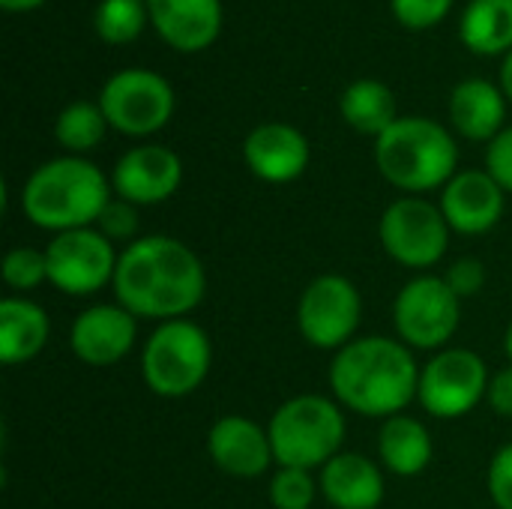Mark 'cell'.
<instances>
[{
	"instance_id": "25",
	"label": "cell",
	"mask_w": 512,
	"mask_h": 509,
	"mask_svg": "<svg viewBox=\"0 0 512 509\" xmlns=\"http://www.w3.org/2000/svg\"><path fill=\"white\" fill-rule=\"evenodd\" d=\"M105 132H108V120L99 102H87V99L69 102L54 120V138L69 156H81L93 150L96 144H102Z\"/></svg>"
},
{
	"instance_id": "13",
	"label": "cell",
	"mask_w": 512,
	"mask_h": 509,
	"mask_svg": "<svg viewBox=\"0 0 512 509\" xmlns=\"http://www.w3.org/2000/svg\"><path fill=\"white\" fill-rule=\"evenodd\" d=\"M183 183V162L165 144H141L126 150L114 171L111 189L117 198L135 207H153L168 201Z\"/></svg>"
},
{
	"instance_id": "32",
	"label": "cell",
	"mask_w": 512,
	"mask_h": 509,
	"mask_svg": "<svg viewBox=\"0 0 512 509\" xmlns=\"http://www.w3.org/2000/svg\"><path fill=\"white\" fill-rule=\"evenodd\" d=\"M444 279L456 291V297L465 300V297H474V294L483 291V285H486V267H483L480 258H459L453 267H447Z\"/></svg>"
},
{
	"instance_id": "31",
	"label": "cell",
	"mask_w": 512,
	"mask_h": 509,
	"mask_svg": "<svg viewBox=\"0 0 512 509\" xmlns=\"http://www.w3.org/2000/svg\"><path fill=\"white\" fill-rule=\"evenodd\" d=\"M486 486H489V498H492L495 507L512 509V444H504L492 456Z\"/></svg>"
},
{
	"instance_id": "10",
	"label": "cell",
	"mask_w": 512,
	"mask_h": 509,
	"mask_svg": "<svg viewBox=\"0 0 512 509\" xmlns=\"http://www.w3.org/2000/svg\"><path fill=\"white\" fill-rule=\"evenodd\" d=\"M99 108L111 129L144 138L171 120L174 87L153 69H120L102 84Z\"/></svg>"
},
{
	"instance_id": "27",
	"label": "cell",
	"mask_w": 512,
	"mask_h": 509,
	"mask_svg": "<svg viewBox=\"0 0 512 509\" xmlns=\"http://www.w3.org/2000/svg\"><path fill=\"white\" fill-rule=\"evenodd\" d=\"M321 486L306 468H279L270 477V504L273 509H312Z\"/></svg>"
},
{
	"instance_id": "12",
	"label": "cell",
	"mask_w": 512,
	"mask_h": 509,
	"mask_svg": "<svg viewBox=\"0 0 512 509\" xmlns=\"http://www.w3.org/2000/svg\"><path fill=\"white\" fill-rule=\"evenodd\" d=\"M117 258L114 243L99 234V228L54 234L45 246L48 282L69 297H90L114 282Z\"/></svg>"
},
{
	"instance_id": "23",
	"label": "cell",
	"mask_w": 512,
	"mask_h": 509,
	"mask_svg": "<svg viewBox=\"0 0 512 509\" xmlns=\"http://www.w3.org/2000/svg\"><path fill=\"white\" fill-rule=\"evenodd\" d=\"M339 111L345 117V123L360 132V135H384L396 120V96L393 90L378 81V78H357L345 87L342 99H339Z\"/></svg>"
},
{
	"instance_id": "2",
	"label": "cell",
	"mask_w": 512,
	"mask_h": 509,
	"mask_svg": "<svg viewBox=\"0 0 512 509\" xmlns=\"http://www.w3.org/2000/svg\"><path fill=\"white\" fill-rule=\"evenodd\" d=\"M327 378L342 408L387 420L417 399L420 366L402 339L363 336L336 351Z\"/></svg>"
},
{
	"instance_id": "15",
	"label": "cell",
	"mask_w": 512,
	"mask_h": 509,
	"mask_svg": "<svg viewBox=\"0 0 512 509\" xmlns=\"http://www.w3.org/2000/svg\"><path fill=\"white\" fill-rule=\"evenodd\" d=\"M441 213L456 234L480 237L489 234L507 210V192L501 183L480 168L456 171V177L441 192Z\"/></svg>"
},
{
	"instance_id": "29",
	"label": "cell",
	"mask_w": 512,
	"mask_h": 509,
	"mask_svg": "<svg viewBox=\"0 0 512 509\" xmlns=\"http://www.w3.org/2000/svg\"><path fill=\"white\" fill-rule=\"evenodd\" d=\"M93 228H99V234H105L111 243H126L129 246V243L138 240L135 237L138 234V207L123 201V198H111Z\"/></svg>"
},
{
	"instance_id": "19",
	"label": "cell",
	"mask_w": 512,
	"mask_h": 509,
	"mask_svg": "<svg viewBox=\"0 0 512 509\" xmlns=\"http://www.w3.org/2000/svg\"><path fill=\"white\" fill-rule=\"evenodd\" d=\"M318 486L333 509H378L387 495L381 465L360 453L333 456L321 468Z\"/></svg>"
},
{
	"instance_id": "11",
	"label": "cell",
	"mask_w": 512,
	"mask_h": 509,
	"mask_svg": "<svg viewBox=\"0 0 512 509\" xmlns=\"http://www.w3.org/2000/svg\"><path fill=\"white\" fill-rule=\"evenodd\" d=\"M363 321V300L351 279L324 273L312 279L297 303L300 336L318 351H342L357 339Z\"/></svg>"
},
{
	"instance_id": "36",
	"label": "cell",
	"mask_w": 512,
	"mask_h": 509,
	"mask_svg": "<svg viewBox=\"0 0 512 509\" xmlns=\"http://www.w3.org/2000/svg\"><path fill=\"white\" fill-rule=\"evenodd\" d=\"M45 0H0V6L6 9V12H27V9H36V6H42Z\"/></svg>"
},
{
	"instance_id": "16",
	"label": "cell",
	"mask_w": 512,
	"mask_h": 509,
	"mask_svg": "<svg viewBox=\"0 0 512 509\" xmlns=\"http://www.w3.org/2000/svg\"><path fill=\"white\" fill-rule=\"evenodd\" d=\"M207 456L210 462L237 480H255L270 471L276 462L270 432L249 417H222L207 432Z\"/></svg>"
},
{
	"instance_id": "26",
	"label": "cell",
	"mask_w": 512,
	"mask_h": 509,
	"mask_svg": "<svg viewBox=\"0 0 512 509\" xmlns=\"http://www.w3.org/2000/svg\"><path fill=\"white\" fill-rule=\"evenodd\" d=\"M147 21V0H102L93 12V27L108 45H126L138 39Z\"/></svg>"
},
{
	"instance_id": "7",
	"label": "cell",
	"mask_w": 512,
	"mask_h": 509,
	"mask_svg": "<svg viewBox=\"0 0 512 509\" xmlns=\"http://www.w3.org/2000/svg\"><path fill=\"white\" fill-rule=\"evenodd\" d=\"M462 321V300L444 276H414L393 300L396 336L417 351H444Z\"/></svg>"
},
{
	"instance_id": "33",
	"label": "cell",
	"mask_w": 512,
	"mask_h": 509,
	"mask_svg": "<svg viewBox=\"0 0 512 509\" xmlns=\"http://www.w3.org/2000/svg\"><path fill=\"white\" fill-rule=\"evenodd\" d=\"M486 171L501 183V189L512 195V126H507L486 150Z\"/></svg>"
},
{
	"instance_id": "1",
	"label": "cell",
	"mask_w": 512,
	"mask_h": 509,
	"mask_svg": "<svg viewBox=\"0 0 512 509\" xmlns=\"http://www.w3.org/2000/svg\"><path fill=\"white\" fill-rule=\"evenodd\" d=\"M111 291L135 318L162 324L189 315L204 300L207 273L183 240L147 234L120 252Z\"/></svg>"
},
{
	"instance_id": "5",
	"label": "cell",
	"mask_w": 512,
	"mask_h": 509,
	"mask_svg": "<svg viewBox=\"0 0 512 509\" xmlns=\"http://www.w3.org/2000/svg\"><path fill=\"white\" fill-rule=\"evenodd\" d=\"M270 444L279 468H324L345 444V414L336 399L306 393L282 402L270 423Z\"/></svg>"
},
{
	"instance_id": "22",
	"label": "cell",
	"mask_w": 512,
	"mask_h": 509,
	"mask_svg": "<svg viewBox=\"0 0 512 509\" xmlns=\"http://www.w3.org/2000/svg\"><path fill=\"white\" fill-rule=\"evenodd\" d=\"M432 435L408 414L387 417L378 432V459L396 477H420L432 465Z\"/></svg>"
},
{
	"instance_id": "24",
	"label": "cell",
	"mask_w": 512,
	"mask_h": 509,
	"mask_svg": "<svg viewBox=\"0 0 512 509\" xmlns=\"http://www.w3.org/2000/svg\"><path fill=\"white\" fill-rule=\"evenodd\" d=\"M462 42L483 57L512 51V0H471L459 21Z\"/></svg>"
},
{
	"instance_id": "8",
	"label": "cell",
	"mask_w": 512,
	"mask_h": 509,
	"mask_svg": "<svg viewBox=\"0 0 512 509\" xmlns=\"http://www.w3.org/2000/svg\"><path fill=\"white\" fill-rule=\"evenodd\" d=\"M450 234L453 228L447 225L441 207L417 195L393 201L378 222L384 252L408 270L435 267L450 249Z\"/></svg>"
},
{
	"instance_id": "34",
	"label": "cell",
	"mask_w": 512,
	"mask_h": 509,
	"mask_svg": "<svg viewBox=\"0 0 512 509\" xmlns=\"http://www.w3.org/2000/svg\"><path fill=\"white\" fill-rule=\"evenodd\" d=\"M486 402L498 417H512V366L501 369L498 375H492Z\"/></svg>"
},
{
	"instance_id": "35",
	"label": "cell",
	"mask_w": 512,
	"mask_h": 509,
	"mask_svg": "<svg viewBox=\"0 0 512 509\" xmlns=\"http://www.w3.org/2000/svg\"><path fill=\"white\" fill-rule=\"evenodd\" d=\"M501 90L512 102V51L504 57V66H501Z\"/></svg>"
},
{
	"instance_id": "17",
	"label": "cell",
	"mask_w": 512,
	"mask_h": 509,
	"mask_svg": "<svg viewBox=\"0 0 512 509\" xmlns=\"http://www.w3.org/2000/svg\"><path fill=\"white\" fill-rule=\"evenodd\" d=\"M243 159L249 171L273 186L303 177L312 159L306 135L291 123H261L243 141Z\"/></svg>"
},
{
	"instance_id": "37",
	"label": "cell",
	"mask_w": 512,
	"mask_h": 509,
	"mask_svg": "<svg viewBox=\"0 0 512 509\" xmlns=\"http://www.w3.org/2000/svg\"><path fill=\"white\" fill-rule=\"evenodd\" d=\"M504 351H507V357H510L512 363V321L510 327H507V336H504Z\"/></svg>"
},
{
	"instance_id": "21",
	"label": "cell",
	"mask_w": 512,
	"mask_h": 509,
	"mask_svg": "<svg viewBox=\"0 0 512 509\" xmlns=\"http://www.w3.org/2000/svg\"><path fill=\"white\" fill-rule=\"evenodd\" d=\"M51 336L48 312L27 297L0 300V360L3 366L30 363L42 354Z\"/></svg>"
},
{
	"instance_id": "28",
	"label": "cell",
	"mask_w": 512,
	"mask_h": 509,
	"mask_svg": "<svg viewBox=\"0 0 512 509\" xmlns=\"http://www.w3.org/2000/svg\"><path fill=\"white\" fill-rule=\"evenodd\" d=\"M0 276L6 282V288L12 291H33L48 279V261H45V249H33V246H15L6 252Z\"/></svg>"
},
{
	"instance_id": "6",
	"label": "cell",
	"mask_w": 512,
	"mask_h": 509,
	"mask_svg": "<svg viewBox=\"0 0 512 509\" xmlns=\"http://www.w3.org/2000/svg\"><path fill=\"white\" fill-rule=\"evenodd\" d=\"M213 345L204 327L189 318L162 321L144 342L141 375L162 399L192 396L210 375Z\"/></svg>"
},
{
	"instance_id": "3",
	"label": "cell",
	"mask_w": 512,
	"mask_h": 509,
	"mask_svg": "<svg viewBox=\"0 0 512 509\" xmlns=\"http://www.w3.org/2000/svg\"><path fill=\"white\" fill-rule=\"evenodd\" d=\"M111 180L81 156H57L42 162L21 189L24 216L42 231L93 228L111 201Z\"/></svg>"
},
{
	"instance_id": "18",
	"label": "cell",
	"mask_w": 512,
	"mask_h": 509,
	"mask_svg": "<svg viewBox=\"0 0 512 509\" xmlns=\"http://www.w3.org/2000/svg\"><path fill=\"white\" fill-rule=\"evenodd\" d=\"M150 24L177 51H204L222 33V0H147Z\"/></svg>"
},
{
	"instance_id": "30",
	"label": "cell",
	"mask_w": 512,
	"mask_h": 509,
	"mask_svg": "<svg viewBox=\"0 0 512 509\" xmlns=\"http://www.w3.org/2000/svg\"><path fill=\"white\" fill-rule=\"evenodd\" d=\"M393 15L408 30H426L447 18L453 9V0H390Z\"/></svg>"
},
{
	"instance_id": "9",
	"label": "cell",
	"mask_w": 512,
	"mask_h": 509,
	"mask_svg": "<svg viewBox=\"0 0 512 509\" xmlns=\"http://www.w3.org/2000/svg\"><path fill=\"white\" fill-rule=\"evenodd\" d=\"M489 366L471 348H444L420 369L417 402L435 420L471 414L489 393Z\"/></svg>"
},
{
	"instance_id": "4",
	"label": "cell",
	"mask_w": 512,
	"mask_h": 509,
	"mask_svg": "<svg viewBox=\"0 0 512 509\" xmlns=\"http://www.w3.org/2000/svg\"><path fill=\"white\" fill-rule=\"evenodd\" d=\"M375 165L390 186L420 195L456 177L459 147L447 126L429 117H399L375 138Z\"/></svg>"
},
{
	"instance_id": "20",
	"label": "cell",
	"mask_w": 512,
	"mask_h": 509,
	"mask_svg": "<svg viewBox=\"0 0 512 509\" xmlns=\"http://www.w3.org/2000/svg\"><path fill=\"white\" fill-rule=\"evenodd\" d=\"M504 90L486 78H468L450 93V123L468 141H495L507 126Z\"/></svg>"
},
{
	"instance_id": "14",
	"label": "cell",
	"mask_w": 512,
	"mask_h": 509,
	"mask_svg": "<svg viewBox=\"0 0 512 509\" xmlns=\"http://www.w3.org/2000/svg\"><path fill=\"white\" fill-rule=\"evenodd\" d=\"M138 339V318L120 303H96L84 309L69 330L72 354L93 369L120 363Z\"/></svg>"
}]
</instances>
